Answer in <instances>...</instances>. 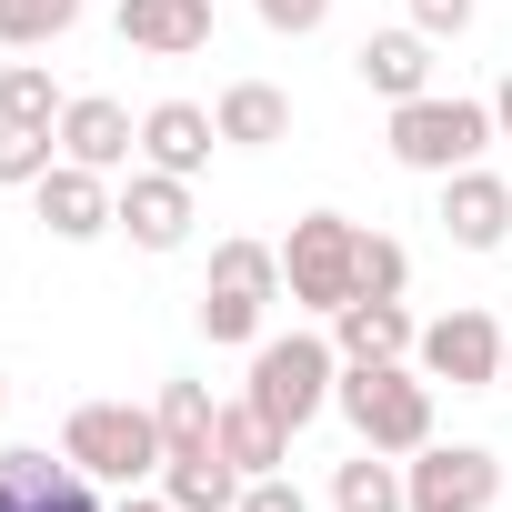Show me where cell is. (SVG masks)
Here are the masks:
<instances>
[{
	"mask_svg": "<svg viewBox=\"0 0 512 512\" xmlns=\"http://www.w3.org/2000/svg\"><path fill=\"white\" fill-rule=\"evenodd\" d=\"M221 462H241V472H292V432H282L262 402H221Z\"/></svg>",
	"mask_w": 512,
	"mask_h": 512,
	"instance_id": "44dd1931",
	"label": "cell"
},
{
	"mask_svg": "<svg viewBox=\"0 0 512 512\" xmlns=\"http://www.w3.org/2000/svg\"><path fill=\"white\" fill-rule=\"evenodd\" d=\"M502 392H512V342H502Z\"/></svg>",
	"mask_w": 512,
	"mask_h": 512,
	"instance_id": "1f68e13d",
	"label": "cell"
},
{
	"mask_svg": "<svg viewBox=\"0 0 512 512\" xmlns=\"http://www.w3.org/2000/svg\"><path fill=\"white\" fill-rule=\"evenodd\" d=\"M211 121H221L231 151H282V141H292V91H272V81H231V91L211 101Z\"/></svg>",
	"mask_w": 512,
	"mask_h": 512,
	"instance_id": "ac0fdd59",
	"label": "cell"
},
{
	"mask_svg": "<svg viewBox=\"0 0 512 512\" xmlns=\"http://www.w3.org/2000/svg\"><path fill=\"white\" fill-rule=\"evenodd\" d=\"M352 251H362V221H342V211H302L292 221V241H282V302L302 322H332L352 302Z\"/></svg>",
	"mask_w": 512,
	"mask_h": 512,
	"instance_id": "8992f818",
	"label": "cell"
},
{
	"mask_svg": "<svg viewBox=\"0 0 512 512\" xmlns=\"http://www.w3.org/2000/svg\"><path fill=\"white\" fill-rule=\"evenodd\" d=\"M191 221H201V211H191V181H181V171H151V161L121 171V211H111V231H131V251H181Z\"/></svg>",
	"mask_w": 512,
	"mask_h": 512,
	"instance_id": "8fae6325",
	"label": "cell"
},
{
	"mask_svg": "<svg viewBox=\"0 0 512 512\" xmlns=\"http://www.w3.org/2000/svg\"><path fill=\"white\" fill-rule=\"evenodd\" d=\"M502 322L482 312V302H462V312H442V322H422V342H412V362H422V382L442 392H502Z\"/></svg>",
	"mask_w": 512,
	"mask_h": 512,
	"instance_id": "ba28073f",
	"label": "cell"
},
{
	"mask_svg": "<svg viewBox=\"0 0 512 512\" xmlns=\"http://www.w3.org/2000/svg\"><path fill=\"white\" fill-rule=\"evenodd\" d=\"M211 151H221V121H211L201 101H151V111H141V161H151V171L201 181V171H211Z\"/></svg>",
	"mask_w": 512,
	"mask_h": 512,
	"instance_id": "9a60e30c",
	"label": "cell"
},
{
	"mask_svg": "<svg viewBox=\"0 0 512 512\" xmlns=\"http://www.w3.org/2000/svg\"><path fill=\"white\" fill-rule=\"evenodd\" d=\"M402 502H412V512H492V502H502V452L432 432V442L402 462Z\"/></svg>",
	"mask_w": 512,
	"mask_h": 512,
	"instance_id": "52a82bcc",
	"label": "cell"
},
{
	"mask_svg": "<svg viewBox=\"0 0 512 512\" xmlns=\"http://www.w3.org/2000/svg\"><path fill=\"white\" fill-rule=\"evenodd\" d=\"M362 292H372V302H402V292H412V251H402L392 231H362V251H352V302H362Z\"/></svg>",
	"mask_w": 512,
	"mask_h": 512,
	"instance_id": "cb8c5ba5",
	"label": "cell"
},
{
	"mask_svg": "<svg viewBox=\"0 0 512 512\" xmlns=\"http://www.w3.org/2000/svg\"><path fill=\"white\" fill-rule=\"evenodd\" d=\"M151 422H161V462H171V452H211V442H221V402H211V382H161Z\"/></svg>",
	"mask_w": 512,
	"mask_h": 512,
	"instance_id": "ffe728a7",
	"label": "cell"
},
{
	"mask_svg": "<svg viewBox=\"0 0 512 512\" xmlns=\"http://www.w3.org/2000/svg\"><path fill=\"white\" fill-rule=\"evenodd\" d=\"M121 41L141 61H191L211 51V0H121Z\"/></svg>",
	"mask_w": 512,
	"mask_h": 512,
	"instance_id": "2e32d148",
	"label": "cell"
},
{
	"mask_svg": "<svg viewBox=\"0 0 512 512\" xmlns=\"http://www.w3.org/2000/svg\"><path fill=\"white\" fill-rule=\"evenodd\" d=\"M81 21V0H0V51H51Z\"/></svg>",
	"mask_w": 512,
	"mask_h": 512,
	"instance_id": "d4e9b609",
	"label": "cell"
},
{
	"mask_svg": "<svg viewBox=\"0 0 512 512\" xmlns=\"http://www.w3.org/2000/svg\"><path fill=\"white\" fill-rule=\"evenodd\" d=\"M332 382H342L332 322H322V332H312V322H292V332H262V342H251V382H241V402H262L282 432H302V422H322V412H332Z\"/></svg>",
	"mask_w": 512,
	"mask_h": 512,
	"instance_id": "7a4b0ae2",
	"label": "cell"
},
{
	"mask_svg": "<svg viewBox=\"0 0 512 512\" xmlns=\"http://www.w3.org/2000/svg\"><path fill=\"white\" fill-rule=\"evenodd\" d=\"M0 412H11V372H0Z\"/></svg>",
	"mask_w": 512,
	"mask_h": 512,
	"instance_id": "d6a6232c",
	"label": "cell"
},
{
	"mask_svg": "<svg viewBox=\"0 0 512 512\" xmlns=\"http://www.w3.org/2000/svg\"><path fill=\"white\" fill-rule=\"evenodd\" d=\"M251 11H262V31H282V41H312L332 21V0H251Z\"/></svg>",
	"mask_w": 512,
	"mask_h": 512,
	"instance_id": "83f0119b",
	"label": "cell"
},
{
	"mask_svg": "<svg viewBox=\"0 0 512 512\" xmlns=\"http://www.w3.org/2000/svg\"><path fill=\"white\" fill-rule=\"evenodd\" d=\"M492 131H502V141H512V71H502V81H492Z\"/></svg>",
	"mask_w": 512,
	"mask_h": 512,
	"instance_id": "f546056e",
	"label": "cell"
},
{
	"mask_svg": "<svg viewBox=\"0 0 512 512\" xmlns=\"http://www.w3.org/2000/svg\"><path fill=\"white\" fill-rule=\"evenodd\" d=\"M51 161H61V131H21V121H0V191H31Z\"/></svg>",
	"mask_w": 512,
	"mask_h": 512,
	"instance_id": "484cf974",
	"label": "cell"
},
{
	"mask_svg": "<svg viewBox=\"0 0 512 512\" xmlns=\"http://www.w3.org/2000/svg\"><path fill=\"white\" fill-rule=\"evenodd\" d=\"M111 512H181V502H171V492H121Z\"/></svg>",
	"mask_w": 512,
	"mask_h": 512,
	"instance_id": "4dcf8cb0",
	"label": "cell"
},
{
	"mask_svg": "<svg viewBox=\"0 0 512 512\" xmlns=\"http://www.w3.org/2000/svg\"><path fill=\"white\" fill-rule=\"evenodd\" d=\"M332 512H412V502H402V462L362 442V452L332 472Z\"/></svg>",
	"mask_w": 512,
	"mask_h": 512,
	"instance_id": "603a6c76",
	"label": "cell"
},
{
	"mask_svg": "<svg viewBox=\"0 0 512 512\" xmlns=\"http://www.w3.org/2000/svg\"><path fill=\"white\" fill-rule=\"evenodd\" d=\"M412 342H422V322H412L402 302H372V292H362V302L332 312V352H342V362H412Z\"/></svg>",
	"mask_w": 512,
	"mask_h": 512,
	"instance_id": "e0dca14e",
	"label": "cell"
},
{
	"mask_svg": "<svg viewBox=\"0 0 512 512\" xmlns=\"http://www.w3.org/2000/svg\"><path fill=\"white\" fill-rule=\"evenodd\" d=\"M241 482H251V472H241V462H221V442H211V452H171V462H161V492H171L181 512H231V502H241Z\"/></svg>",
	"mask_w": 512,
	"mask_h": 512,
	"instance_id": "d6986e66",
	"label": "cell"
},
{
	"mask_svg": "<svg viewBox=\"0 0 512 512\" xmlns=\"http://www.w3.org/2000/svg\"><path fill=\"white\" fill-rule=\"evenodd\" d=\"M272 302H282V251L272 241H211V282H201V302H191V322H201V342H221V352H251L262 342V322H272Z\"/></svg>",
	"mask_w": 512,
	"mask_h": 512,
	"instance_id": "3957f363",
	"label": "cell"
},
{
	"mask_svg": "<svg viewBox=\"0 0 512 512\" xmlns=\"http://www.w3.org/2000/svg\"><path fill=\"white\" fill-rule=\"evenodd\" d=\"M231 512H312V492H302V482H292V472H251V482H241V502H231Z\"/></svg>",
	"mask_w": 512,
	"mask_h": 512,
	"instance_id": "4316f807",
	"label": "cell"
},
{
	"mask_svg": "<svg viewBox=\"0 0 512 512\" xmlns=\"http://www.w3.org/2000/svg\"><path fill=\"white\" fill-rule=\"evenodd\" d=\"M352 81L392 111V101H422L432 91V31H362V51H352Z\"/></svg>",
	"mask_w": 512,
	"mask_h": 512,
	"instance_id": "5bb4252c",
	"label": "cell"
},
{
	"mask_svg": "<svg viewBox=\"0 0 512 512\" xmlns=\"http://www.w3.org/2000/svg\"><path fill=\"white\" fill-rule=\"evenodd\" d=\"M332 412L352 422V442H372L392 462H412L432 442V382H422V362H342Z\"/></svg>",
	"mask_w": 512,
	"mask_h": 512,
	"instance_id": "6da1fadb",
	"label": "cell"
},
{
	"mask_svg": "<svg viewBox=\"0 0 512 512\" xmlns=\"http://www.w3.org/2000/svg\"><path fill=\"white\" fill-rule=\"evenodd\" d=\"M442 241L452 251H502L512 241V181L492 171V161H472V171H442Z\"/></svg>",
	"mask_w": 512,
	"mask_h": 512,
	"instance_id": "7c38bea8",
	"label": "cell"
},
{
	"mask_svg": "<svg viewBox=\"0 0 512 512\" xmlns=\"http://www.w3.org/2000/svg\"><path fill=\"white\" fill-rule=\"evenodd\" d=\"M31 211H41V231H51V241H101V231H111V211H121V181H111V171H91V161H51V171L31 181Z\"/></svg>",
	"mask_w": 512,
	"mask_h": 512,
	"instance_id": "30bf717a",
	"label": "cell"
},
{
	"mask_svg": "<svg viewBox=\"0 0 512 512\" xmlns=\"http://www.w3.org/2000/svg\"><path fill=\"white\" fill-rule=\"evenodd\" d=\"M61 161H91V171H141V121L111 101V91H71V111H61Z\"/></svg>",
	"mask_w": 512,
	"mask_h": 512,
	"instance_id": "4fadbf2b",
	"label": "cell"
},
{
	"mask_svg": "<svg viewBox=\"0 0 512 512\" xmlns=\"http://www.w3.org/2000/svg\"><path fill=\"white\" fill-rule=\"evenodd\" d=\"M0 512H111V482H91L71 452L51 462V452L11 442L0 452Z\"/></svg>",
	"mask_w": 512,
	"mask_h": 512,
	"instance_id": "9c48e42d",
	"label": "cell"
},
{
	"mask_svg": "<svg viewBox=\"0 0 512 512\" xmlns=\"http://www.w3.org/2000/svg\"><path fill=\"white\" fill-rule=\"evenodd\" d=\"M61 452H71L91 482H111V492L161 482V422H151V402H71Z\"/></svg>",
	"mask_w": 512,
	"mask_h": 512,
	"instance_id": "5b68a950",
	"label": "cell"
},
{
	"mask_svg": "<svg viewBox=\"0 0 512 512\" xmlns=\"http://www.w3.org/2000/svg\"><path fill=\"white\" fill-rule=\"evenodd\" d=\"M402 11H412V31H432V41H462L482 0H402Z\"/></svg>",
	"mask_w": 512,
	"mask_h": 512,
	"instance_id": "f1b7e54d",
	"label": "cell"
},
{
	"mask_svg": "<svg viewBox=\"0 0 512 512\" xmlns=\"http://www.w3.org/2000/svg\"><path fill=\"white\" fill-rule=\"evenodd\" d=\"M71 91L51 81V61H0V121H21V131H61Z\"/></svg>",
	"mask_w": 512,
	"mask_h": 512,
	"instance_id": "7402d4cb",
	"label": "cell"
},
{
	"mask_svg": "<svg viewBox=\"0 0 512 512\" xmlns=\"http://www.w3.org/2000/svg\"><path fill=\"white\" fill-rule=\"evenodd\" d=\"M392 161L442 181V171H472L502 131H492V101H462V91H422V101H392Z\"/></svg>",
	"mask_w": 512,
	"mask_h": 512,
	"instance_id": "277c9868",
	"label": "cell"
}]
</instances>
